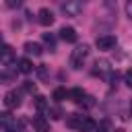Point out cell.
<instances>
[{"label": "cell", "instance_id": "18", "mask_svg": "<svg viewBox=\"0 0 132 132\" xmlns=\"http://www.w3.org/2000/svg\"><path fill=\"white\" fill-rule=\"evenodd\" d=\"M82 95H85V91H82V89H72V91H68V97H70L74 103H78V101L82 99Z\"/></svg>", "mask_w": 132, "mask_h": 132}, {"label": "cell", "instance_id": "5", "mask_svg": "<svg viewBox=\"0 0 132 132\" xmlns=\"http://www.w3.org/2000/svg\"><path fill=\"white\" fill-rule=\"evenodd\" d=\"M62 10L66 16H78L82 12V2L80 0H66L62 4Z\"/></svg>", "mask_w": 132, "mask_h": 132}, {"label": "cell", "instance_id": "21", "mask_svg": "<svg viewBox=\"0 0 132 132\" xmlns=\"http://www.w3.org/2000/svg\"><path fill=\"white\" fill-rule=\"evenodd\" d=\"M45 116H50L52 120H60V118H62V111H60V107H50V109L45 111Z\"/></svg>", "mask_w": 132, "mask_h": 132}, {"label": "cell", "instance_id": "12", "mask_svg": "<svg viewBox=\"0 0 132 132\" xmlns=\"http://www.w3.org/2000/svg\"><path fill=\"white\" fill-rule=\"evenodd\" d=\"M60 37H62L64 41H68V43H74L78 35H76V31H74L72 27H62V29H60Z\"/></svg>", "mask_w": 132, "mask_h": 132}, {"label": "cell", "instance_id": "25", "mask_svg": "<svg viewBox=\"0 0 132 132\" xmlns=\"http://www.w3.org/2000/svg\"><path fill=\"white\" fill-rule=\"evenodd\" d=\"M25 0H6V6L8 8H16V6H21Z\"/></svg>", "mask_w": 132, "mask_h": 132}, {"label": "cell", "instance_id": "16", "mask_svg": "<svg viewBox=\"0 0 132 132\" xmlns=\"http://www.w3.org/2000/svg\"><path fill=\"white\" fill-rule=\"evenodd\" d=\"M31 70H33V64H31L27 58H21V60H19V72H25V74H29Z\"/></svg>", "mask_w": 132, "mask_h": 132}, {"label": "cell", "instance_id": "4", "mask_svg": "<svg viewBox=\"0 0 132 132\" xmlns=\"http://www.w3.org/2000/svg\"><path fill=\"white\" fill-rule=\"evenodd\" d=\"M93 74H99V76H103V78H107V80L118 78V72L111 70V66H109L107 60H97V62H95V68H93Z\"/></svg>", "mask_w": 132, "mask_h": 132}, {"label": "cell", "instance_id": "9", "mask_svg": "<svg viewBox=\"0 0 132 132\" xmlns=\"http://www.w3.org/2000/svg\"><path fill=\"white\" fill-rule=\"evenodd\" d=\"M16 72H19V68H10V64L0 72V82L2 85H8V82H12L14 78H16Z\"/></svg>", "mask_w": 132, "mask_h": 132}, {"label": "cell", "instance_id": "7", "mask_svg": "<svg viewBox=\"0 0 132 132\" xmlns=\"http://www.w3.org/2000/svg\"><path fill=\"white\" fill-rule=\"evenodd\" d=\"M14 60H16V56H14V50H12L10 45H2V47H0V64L8 66V64H12Z\"/></svg>", "mask_w": 132, "mask_h": 132}, {"label": "cell", "instance_id": "29", "mask_svg": "<svg viewBox=\"0 0 132 132\" xmlns=\"http://www.w3.org/2000/svg\"><path fill=\"white\" fill-rule=\"evenodd\" d=\"M116 132H124V130H116Z\"/></svg>", "mask_w": 132, "mask_h": 132}, {"label": "cell", "instance_id": "14", "mask_svg": "<svg viewBox=\"0 0 132 132\" xmlns=\"http://www.w3.org/2000/svg\"><path fill=\"white\" fill-rule=\"evenodd\" d=\"M35 107H37V111L45 113V111L50 109V103L45 101V97H43V95H37V97H35Z\"/></svg>", "mask_w": 132, "mask_h": 132}, {"label": "cell", "instance_id": "27", "mask_svg": "<svg viewBox=\"0 0 132 132\" xmlns=\"http://www.w3.org/2000/svg\"><path fill=\"white\" fill-rule=\"evenodd\" d=\"M130 116H132V101H130Z\"/></svg>", "mask_w": 132, "mask_h": 132}, {"label": "cell", "instance_id": "11", "mask_svg": "<svg viewBox=\"0 0 132 132\" xmlns=\"http://www.w3.org/2000/svg\"><path fill=\"white\" fill-rule=\"evenodd\" d=\"M33 128L37 132H50V122L43 118V116H35L33 118Z\"/></svg>", "mask_w": 132, "mask_h": 132}, {"label": "cell", "instance_id": "24", "mask_svg": "<svg viewBox=\"0 0 132 132\" xmlns=\"http://www.w3.org/2000/svg\"><path fill=\"white\" fill-rule=\"evenodd\" d=\"M23 89H25L27 93H35V85H33L31 80H25V85H23Z\"/></svg>", "mask_w": 132, "mask_h": 132}, {"label": "cell", "instance_id": "10", "mask_svg": "<svg viewBox=\"0 0 132 132\" xmlns=\"http://www.w3.org/2000/svg\"><path fill=\"white\" fill-rule=\"evenodd\" d=\"M37 21H39L43 27H50V25L54 23V12H52L50 8H41V10L37 12Z\"/></svg>", "mask_w": 132, "mask_h": 132}, {"label": "cell", "instance_id": "26", "mask_svg": "<svg viewBox=\"0 0 132 132\" xmlns=\"http://www.w3.org/2000/svg\"><path fill=\"white\" fill-rule=\"evenodd\" d=\"M126 14H128V19H132V0L126 2Z\"/></svg>", "mask_w": 132, "mask_h": 132}, {"label": "cell", "instance_id": "28", "mask_svg": "<svg viewBox=\"0 0 132 132\" xmlns=\"http://www.w3.org/2000/svg\"><path fill=\"white\" fill-rule=\"evenodd\" d=\"M0 45H2V35H0Z\"/></svg>", "mask_w": 132, "mask_h": 132}, {"label": "cell", "instance_id": "15", "mask_svg": "<svg viewBox=\"0 0 132 132\" xmlns=\"http://www.w3.org/2000/svg\"><path fill=\"white\" fill-rule=\"evenodd\" d=\"M95 132H111V120L103 118L99 124H95Z\"/></svg>", "mask_w": 132, "mask_h": 132}, {"label": "cell", "instance_id": "13", "mask_svg": "<svg viewBox=\"0 0 132 132\" xmlns=\"http://www.w3.org/2000/svg\"><path fill=\"white\" fill-rule=\"evenodd\" d=\"M23 47H25L27 54H33V56H41V54H43V47H41L39 43H35V41H27Z\"/></svg>", "mask_w": 132, "mask_h": 132}, {"label": "cell", "instance_id": "6", "mask_svg": "<svg viewBox=\"0 0 132 132\" xmlns=\"http://www.w3.org/2000/svg\"><path fill=\"white\" fill-rule=\"evenodd\" d=\"M116 43H118L116 35H99L95 41V45L99 50H111V47H116Z\"/></svg>", "mask_w": 132, "mask_h": 132}, {"label": "cell", "instance_id": "8", "mask_svg": "<svg viewBox=\"0 0 132 132\" xmlns=\"http://www.w3.org/2000/svg\"><path fill=\"white\" fill-rule=\"evenodd\" d=\"M4 105H6L8 109L19 107V105H21V95H19L16 91H8V93L4 95Z\"/></svg>", "mask_w": 132, "mask_h": 132}, {"label": "cell", "instance_id": "2", "mask_svg": "<svg viewBox=\"0 0 132 132\" xmlns=\"http://www.w3.org/2000/svg\"><path fill=\"white\" fill-rule=\"evenodd\" d=\"M87 58H89V45H87V43L76 45V47L72 50V54H70V66L78 70V68H82V64H85Z\"/></svg>", "mask_w": 132, "mask_h": 132}, {"label": "cell", "instance_id": "23", "mask_svg": "<svg viewBox=\"0 0 132 132\" xmlns=\"http://www.w3.org/2000/svg\"><path fill=\"white\" fill-rule=\"evenodd\" d=\"M37 72H39L41 78H47V68H45V64H39V66H37Z\"/></svg>", "mask_w": 132, "mask_h": 132}, {"label": "cell", "instance_id": "22", "mask_svg": "<svg viewBox=\"0 0 132 132\" xmlns=\"http://www.w3.org/2000/svg\"><path fill=\"white\" fill-rule=\"evenodd\" d=\"M124 82L132 89V68H130V70H126V74H124Z\"/></svg>", "mask_w": 132, "mask_h": 132}, {"label": "cell", "instance_id": "3", "mask_svg": "<svg viewBox=\"0 0 132 132\" xmlns=\"http://www.w3.org/2000/svg\"><path fill=\"white\" fill-rule=\"evenodd\" d=\"M0 128L4 132H21V124L16 122V118L8 111H0Z\"/></svg>", "mask_w": 132, "mask_h": 132}, {"label": "cell", "instance_id": "17", "mask_svg": "<svg viewBox=\"0 0 132 132\" xmlns=\"http://www.w3.org/2000/svg\"><path fill=\"white\" fill-rule=\"evenodd\" d=\"M43 43L50 47V52H54V50H56V39H54V35H52V33H43Z\"/></svg>", "mask_w": 132, "mask_h": 132}, {"label": "cell", "instance_id": "19", "mask_svg": "<svg viewBox=\"0 0 132 132\" xmlns=\"http://www.w3.org/2000/svg\"><path fill=\"white\" fill-rule=\"evenodd\" d=\"M52 97H54V101H58V103H60V101H64V99L68 97V91H66V89H56Z\"/></svg>", "mask_w": 132, "mask_h": 132}, {"label": "cell", "instance_id": "20", "mask_svg": "<svg viewBox=\"0 0 132 132\" xmlns=\"http://www.w3.org/2000/svg\"><path fill=\"white\" fill-rule=\"evenodd\" d=\"M78 105H80V107H93V105H95V99H93L91 95H87V93H85V95H82V99L78 101Z\"/></svg>", "mask_w": 132, "mask_h": 132}, {"label": "cell", "instance_id": "1", "mask_svg": "<svg viewBox=\"0 0 132 132\" xmlns=\"http://www.w3.org/2000/svg\"><path fill=\"white\" fill-rule=\"evenodd\" d=\"M66 124H68V128H74L78 132H95V122L82 113H72Z\"/></svg>", "mask_w": 132, "mask_h": 132}]
</instances>
